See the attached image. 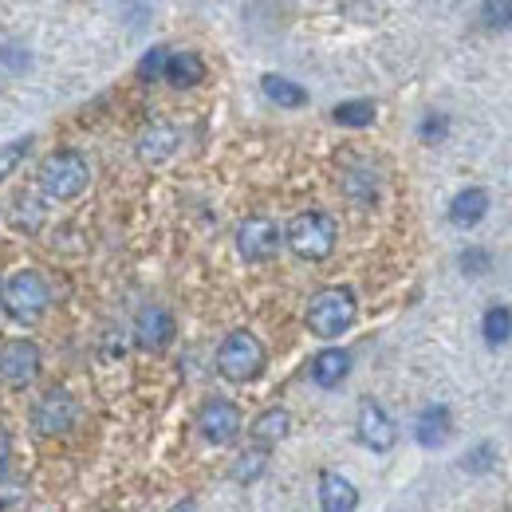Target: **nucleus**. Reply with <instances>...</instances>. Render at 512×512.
Masks as SVG:
<instances>
[{
  "label": "nucleus",
  "mask_w": 512,
  "mask_h": 512,
  "mask_svg": "<svg viewBox=\"0 0 512 512\" xmlns=\"http://www.w3.org/2000/svg\"><path fill=\"white\" fill-rule=\"evenodd\" d=\"M355 316H359L355 292L343 288V284L323 288V292L312 296V304H308V327H312V335H320V339L343 335V331L355 323Z\"/></svg>",
  "instance_id": "obj_1"
},
{
  "label": "nucleus",
  "mask_w": 512,
  "mask_h": 512,
  "mask_svg": "<svg viewBox=\"0 0 512 512\" xmlns=\"http://www.w3.org/2000/svg\"><path fill=\"white\" fill-rule=\"evenodd\" d=\"M52 304V288L40 272L24 268L16 272L12 280H4V292H0V308H8L20 323H36Z\"/></svg>",
  "instance_id": "obj_2"
},
{
  "label": "nucleus",
  "mask_w": 512,
  "mask_h": 512,
  "mask_svg": "<svg viewBox=\"0 0 512 512\" xmlns=\"http://www.w3.org/2000/svg\"><path fill=\"white\" fill-rule=\"evenodd\" d=\"M87 182H91V170H87V162L75 150H56L40 166V190L48 193V197H56V201L79 197V193L87 190Z\"/></svg>",
  "instance_id": "obj_3"
},
{
  "label": "nucleus",
  "mask_w": 512,
  "mask_h": 512,
  "mask_svg": "<svg viewBox=\"0 0 512 512\" xmlns=\"http://www.w3.org/2000/svg\"><path fill=\"white\" fill-rule=\"evenodd\" d=\"M284 241L292 245V253L304 256V260H323L335 249V221L327 213H320V209H308V213L292 217Z\"/></svg>",
  "instance_id": "obj_4"
},
{
  "label": "nucleus",
  "mask_w": 512,
  "mask_h": 512,
  "mask_svg": "<svg viewBox=\"0 0 512 512\" xmlns=\"http://www.w3.org/2000/svg\"><path fill=\"white\" fill-rule=\"evenodd\" d=\"M217 367H221V375L233 379V383L256 379L260 367H264V347H260V339L249 335V331H233V335L221 343V351H217Z\"/></svg>",
  "instance_id": "obj_5"
},
{
  "label": "nucleus",
  "mask_w": 512,
  "mask_h": 512,
  "mask_svg": "<svg viewBox=\"0 0 512 512\" xmlns=\"http://www.w3.org/2000/svg\"><path fill=\"white\" fill-rule=\"evenodd\" d=\"M28 422H32L36 434H44V438H60V434H67V430H75V422H79V402H75L67 390H48L44 398H36Z\"/></svg>",
  "instance_id": "obj_6"
},
{
  "label": "nucleus",
  "mask_w": 512,
  "mask_h": 512,
  "mask_svg": "<svg viewBox=\"0 0 512 512\" xmlns=\"http://www.w3.org/2000/svg\"><path fill=\"white\" fill-rule=\"evenodd\" d=\"M40 367H44V355H40V347L32 339H8L0 347V379L8 386L36 383Z\"/></svg>",
  "instance_id": "obj_7"
},
{
  "label": "nucleus",
  "mask_w": 512,
  "mask_h": 512,
  "mask_svg": "<svg viewBox=\"0 0 512 512\" xmlns=\"http://www.w3.org/2000/svg\"><path fill=\"white\" fill-rule=\"evenodd\" d=\"M197 426H201L205 442H213V446H229V442L241 434V410H237L229 398H209V402L201 406Z\"/></svg>",
  "instance_id": "obj_8"
},
{
  "label": "nucleus",
  "mask_w": 512,
  "mask_h": 512,
  "mask_svg": "<svg viewBox=\"0 0 512 512\" xmlns=\"http://www.w3.org/2000/svg\"><path fill=\"white\" fill-rule=\"evenodd\" d=\"M237 249L245 260H268L280 249V229L268 221V217H249L241 229H237Z\"/></svg>",
  "instance_id": "obj_9"
},
{
  "label": "nucleus",
  "mask_w": 512,
  "mask_h": 512,
  "mask_svg": "<svg viewBox=\"0 0 512 512\" xmlns=\"http://www.w3.org/2000/svg\"><path fill=\"white\" fill-rule=\"evenodd\" d=\"M394 438H398V430H394L390 414L379 402H363L359 406V442L367 449H375V453H383V449L394 446Z\"/></svg>",
  "instance_id": "obj_10"
},
{
  "label": "nucleus",
  "mask_w": 512,
  "mask_h": 512,
  "mask_svg": "<svg viewBox=\"0 0 512 512\" xmlns=\"http://www.w3.org/2000/svg\"><path fill=\"white\" fill-rule=\"evenodd\" d=\"M134 331H138V343H142L146 351H158V347H166V343H170V335H174V316H170L166 308L150 304V308H142V312H138Z\"/></svg>",
  "instance_id": "obj_11"
},
{
  "label": "nucleus",
  "mask_w": 512,
  "mask_h": 512,
  "mask_svg": "<svg viewBox=\"0 0 512 512\" xmlns=\"http://www.w3.org/2000/svg\"><path fill=\"white\" fill-rule=\"evenodd\" d=\"M485 213H489V193L477 190V186L461 190L453 201H449V221H453L457 229H473V225H481Z\"/></svg>",
  "instance_id": "obj_12"
},
{
  "label": "nucleus",
  "mask_w": 512,
  "mask_h": 512,
  "mask_svg": "<svg viewBox=\"0 0 512 512\" xmlns=\"http://www.w3.org/2000/svg\"><path fill=\"white\" fill-rule=\"evenodd\" d=\"M320 505H323V512H355L359 493H355V485H351L347 477H339V473H323L320 477Z\"/></svg>",
  "instance_id": "obj_13"
},
{
  "label": "nucleus",
  "mask_w": 512,
  "mask_h": 512,
  "mask_svg": "<svg viewBox=\"0 0 512 512\" xmlns=\"http://www.w3.org/2000/svg\"><path fill=\"white\" fill-rule=\"evenodd\" d=\"M351 371V355L343 347H327L312 359V383L316 386H339Z\"/></svg>",
  "instance_id": "obj_14"
},
{
  "label": "nucleus",
  "mask_w": 512,
  "mask_h": 512,
  "mask_svg": "<svg viewBox=\"0 0 512 512\" xmlns=\"http://www.w3.org/2000/svg\"><path fill=\"white\" fill-rule=\"evenodd\" d=\"M414 434H418V442H422L426 449L442 446V442L449 438V410L446 406H426V410L418 414Z\"/></svg>",
  "instance_id": "obj_15"
},
{
  "label": "nucleus",
  "mask_w": 512,
  "mask_h": 512,
  "mask_svg": "<svg viewBox=\"0 0 512 512\" xmlns=\"http://www.w3.org/2000/svg\"><path fill=\"white\" fill-rule=\"evenodd\" d=\"M162 79L174 83V87H197L205 79V64H201L197 52H170V64H166Z\"/></svg>",
  "instance_id": "obj_16"
},
{
  "label": "nucleus",
  "mask_w": 512,
  "mask_h": 512,
  "mask_svg": "<svg viewBox=\"0 0 512 512\" xmlns=\"http://www.w3.org/2000/svg\"><path fill=\"white\" fill-rule=\"evenodd\" d=\"M178 150V130L174 127H154L138 138V158L142 162H162Z\"/></svg>",
  "instance_id": "obj_17"
},
{
  "label": "nucleus",
  "mask_w": 512,
  "mask_h": 512,
  "mask_svg": "<svg viewBox=\"0 0 512 512\" xmlns=\"http://www.w3.org/2000/svg\"><path fill=\"white\" fill-rule=\"evenodd\" d=\"M260 87H264V95H268L276 107H304V103H308V91H304L300 83L284 79V75H264Z\"/></svg>",
  "instance_id": "obj_18"
},
{
  "label": "nucleus",
  "mask_w": 512,
  "mask_h": 512,
  "mask_svg": "<svg viewBox=\"0 0 512 512\" xmlns=\"http://www.w3.org/2000/svg\"><path fill=\"white\" fill-rule=\"evenodd\" d=\"M481 335H485V343H493V347L509 343L512 339V312L505 308V304H497V308H489V312H485V320H481Z\"/></svg>",
  "instance_id": "obj_19"
},
{
  "label": "nucleus",
  "mask_w": 512,
  "mask_h": 512,
  "mask_svg": "<svg viewBox=\"0 0 512 512\" xmlns=\"http://www.w3.org/2000/svg\"><path fill=\"white\" fill-rule=\"evenodd\" d=\"M331 119L339 127H371L375 123V103L371 99H351V103H339L331 111Z\"/></svg>",
  "instance_id": "obj_20"
},
{
  "label": "nucleus",
  "mask_w": 512,
  "mask_h": 512,
  "mask_svg": "<svg viewBox=\"0 0 512 512\" xmlns=\"http://www.w3.org/2000/svg\"><path fill=\"white\" fill-rule=\"evenodd\" d=\"M288 426H292V418L284 410H268V414H260L253 422V434L260 442H280L288 434Z\"/></svg>",
  "instance_id": "obj_21"
},
{
  "label": "nucleus",
  "mask_w": 512,
  "mask_h": 512,
  "mask_svg": "<svg viewBox=\"0 0 512 512\" xmlns=\"http://www.w3.org/2000/svg\"><path fill=\"white\" fill-rule=\"evenodd\" d=\"M40 217H44V209H40V201L32 193H24L20 201H12V225H20V229L32 233L40 225Z\"/></svg>",
  "instance_id": "obj_22"
},
{
  "label": "nucleus",
  "mask_w": 512,
  "mask_h": 512,
  "mask_svg": "<svg viewBox=\"0 0 512 512\" xmlns=\"http://www.w3.org/2000/svg\"><path fill=\"white\" fill-rule=\"evenodd\" d=\"M28 146H32V138H28V134H24V138H16V142H8V146H0V182H8V178H12V170L24 162Z\"/></svg>",
  "instance_id": "obj_23"
},
{
  "label": "nucleus",
  "mask_w": 512,
  "mask_h": 512,
  "mask_svg": "<svg viewBox=\"0 0 512 512\" xmlns=\"http://www.w3.org/2000/svg\"><path fill=\"white\" fill-rule=\"evenodd\" d=\"M166 64H170V48H150L138 64V75L142 79H162L166 75Z\"/></svg>",
  "instance_id": "obj_24"
},
{
  "label": "nucleus",
  "mask_w": 512,
  "mask_h": 512,
  "mask_svg": "<svg viewBox=\"0 0 512 512\" xmlns=\"http://www.w3.org/2000/svg\"><path fill=\"white\" fill-rule=\"evenodd\" d=\"M260 469H264V449H249L233 473H237V481H253V477H260Z\"/></svg>",
  "instance_id": "obj_25"
},
{
  "label": "nucleus",
  "mask_w": 512,
  "mask_h": 512,
  "mask_svg": "<svg viewBox=\"0 0 512 512\" xmlns=\"http://www.w3.org/2000/svg\"><path fill=\"white\" fill-rule=\"evenodd\" d=\"M481 16L493 24V28H509L512 24V4H485Z\"/></svg>",
  "instance_id": "obj_26"
},
{
  "label": "nucleus",
  "mask_w": 512,
  "mask_h": 512,
  "mask_svg": "<svg viewBox=\"0 0 512 512\" xmlns=\"http://www.w3.org/2000/svg\"><path fill=\"white\" fill-rule=\"evenodd\" d=\"M461 268H465L469 276H481V272H489V253H481V249H469V253H461Z\"/></svg>",
  "instance_id": "obj_27"
},
{
  "label": "nucleus",
  "mask_w": 512,
  "mask_h": 512,
  "mask_svg": "<svg viewBox=\"0 0 512 512\" xmlns=\"http://www.w3.org/2000/svg\"><path fill=\"white\" fill-rule=\"evenodd\" d=\"M442 134H446V119H442V115H434V119L422 123V138H426V142H434V138H442Z\"/></svg>",
  "instance_id": "obj_28"
},
{
  "label": "nucleus",
  "mask_w": 512,
  "mask_h": 512,
  "mask_svg": "<svg viewBox=\"0 0 512 512\" xmlns=\"http://www.w3.org/2000/svg\"><path fill=\"white\" fill-rule=\"evenodd\" d=\"M8 457H12V442H8V434L0 430V477L8 473Z\"/></svg>",
  "instance_id": "obj_29"
},
{
  "label": "nucleus",
  "mask_w": 512,
  "mask_h": 512,
  "mask_svg": "<svg viewBox=\"0 0 512 512\" xmlns=\"http://www.w3.org/2000/svg\"><path fill=\"white\" fill-rule=\"evenodd\" d=\"M170 512H193V505H190V501H182L178 509H170Z\"/></svg>",
  "instance_id": "obj_30"
},
{
  "label": "nucleus",
  "mask_w": 512,
  "mask_h": 512,
  "mask_svg": "<svg viewBox=\"0 0 512 512\" xmlns=\"http://www.w3.org/2000/svg\"><path fill=\"white\" fill-rule=\"evenodd\" d=\"M0 292H4V284H0Z\"/></svg>",
  "instance_id": "obj_31"
}]
</instances>
